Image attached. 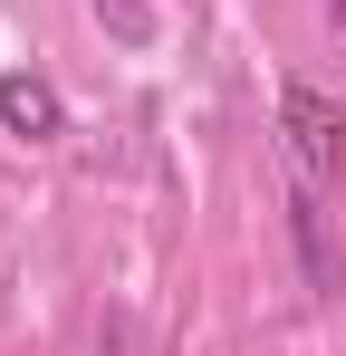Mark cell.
I'll list each match as a JSON object with an SVG mask.
<instances>
[{
  "label": "cell",
  "instance_id": "obj_3",
  "mask_svg": "<svg viewBox=\"0 0 346 356\" xmlns=\"http://www.w3.org/2000/svg\"><path fill=\"white\" fill-rule=\"evenodd\" d=\"M288 222H298V250H308V280H318V289H337V260H327V212H318V193H308V183L288 193Z\"/></svg>",
  "mask_w": 346,
  "mask_h": 356
},
{
  "label": "cell",
  "instance_id": "obj_1",
  "mask_svg": "<svg viewBox=\"0 0 346 356\" xmlns=\"http://www.w3.org/2000/svg\"><path fill=\"white\" fill-rule=\"evenodd\" d=\"M279 125H288V154L308 183H337L346 174V116L318 97V87H279Z\"/></svg>",
  "mask_w": 346,
  "mask_h": 356
},
{
  "label": "cell",
  "instance_id": "obj_2",
  "mask_svg": "<svg viewBox=\"0 0 346 356\" xmlns=\"http://www.w3.org/2000/svg\"><path fill=\"white\" fill-rule=\"evenodd\" d=\"M0 125H10L19 145H49L58 125H67V106H58V87H49V77L10 67V77H0Z\"/></svg>",
  "mask_w": 346,
  "mask_h": 356
}]
</instances>
